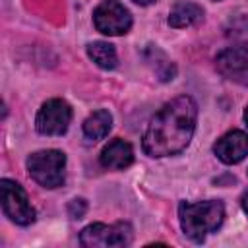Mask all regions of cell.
<instances>
[{
    "instance_id": "cell-11",
    "label": "cell",
    "mask_w": 248,
    "mask_h": 248,
    "mask_svg": "<svg viewBox=\"0 0 248 248\" xmlns=\"http://www.w3.org/2000/svg\"><path fill=\"white\" fill-rule=\"evenodd\" d=\"M203 17V10L192 2H176L169 12V25L182 29L198 23Z\"/></svg>"
},
{
    "instance_id": "cell-18",
    "label": "cell",
    "mask_w": 248,
    "mask_h": 248,
    "mask_svg": "<svg viewBox=\"0 0 248 248\" xmlns=\"http://www.w3.org/2000/svg\"><path fill=\"white\" fill-rule=\"evenodd\" d=\"M244 120H246V124H248V107H246V110H244Z\"/></svg>"
},
{
    "instance_id": "cell-12",
    "label": "cell",
    "mask_w": 248,
    "mask_h": 248,
    "mask_svg": "<svg viewBox=\"0 0 248 248\" xmlns=\"http://www.w3.org/2000/svg\"><path fill=\"white\" fill-rule=\"evenodd\" d=\"M110 128H112V116L105 108L95 110L83 122V134L89 140H103L110 132Z\"/></svg>"
},
{
    "instance_id": "cell-17",
    "label": "cell",
    "mask_w": 248,
    "mask_h": 248,
    "mask_svg": "<svg viewBox=\"0 0 248 248\" xmlns=\"http://www.w3.org/2000/svg\"><path fill=\"white\" fill-rule=\"evenodd\" d=\"M136 4H140V6H149V4H153V2H157V0H134Z\"/></svg>"
},
{
    "instance_id": "cell-6",
    "label": "cell",
    "mask_w": 248,
    "mask_h": 248,
    "mask_svg": "<svg viewBox=\"0 0 248 248\" xmlns=\"http://www.w3.org/2000/svg\"><path fill=\"white\" fill-rule=\"evenodd\" d=\"M93 23L103 35H124L132 27L130 12L118 0H103L93 12Z\"/></svg>"
},
{
    "instance_id": "cell-19",
    "label": "cell",
    "mask_w": 248,
    "mask_h": 248,
    "mask_svg": "<svg viewBox=\"0 0 248 248\" xmlns=\"http://www.w3.org/2000/svg\"><path fill=\"white\" fill-rule=\"evenodd\" d=\"M215 2H217V0H215Z\"/></svg>"
},
{
    "instance_id": "cell-5",
    "label": "cell",
    "mask_w": 248,
    "mask_h": 248,
    "mask_svg": "<svg viewBox=\"0 0 248 248\" xmlns=\"http://www.w3.org/2000/svg\"><path fill=\"white\" fill-rule=\"evenodd\" d=\"M0 198H2V209L6 213V217L10 221H14L16 225H31L35 221V209L25 194V190L10 180V178H2L0 180Z\"/></svg>"
},
{
    "instance_id": "cell-1",
    "label": "cell",
    "mask_w": 248,
    "mask_h": 248,
    "mask_svg": "<svg viewBox=\"0 0 248 248\" xmlns=\"http://www.w3.org/2000/svg\"><path fill=\"white\" fill-rule=\"evenodd\" d=\"M198 118V105L190 95H180L159 108L143 134V151L149 157L176 155L188 147Z\"/></svg>"
},
{
    "instance_id": "cell-14",
    "label": "cell",
    "mask_w": 248,
    "mask_h": 248,
    "mask_svg": "<svg viewBox=\"0 0 248 248\" xmlns=\"http://www.w3.org/2000/svg\"><path fill=\"white\" fill-rule=\"evenodd\" d=\"M145 60L153 66V72L159 76L161 81H169V79L174 78V74H176L174 64H172L157 46H149V48L145 50Z\"/></svg>"
},
{
    "instance_id": "cell-4",
    "label": "cell",
    "mask_w": 248,
    "mask_h": 248,
    "mask_svg": "<svg viewBox=\"0 0 248 248\" xmlns=\"http://www.w3.org/2000/svg\"><path fill=\"white\" fill-rule=\"evenodd\" d=\"M134 231L130 223H114V225H105V223H91L79 232V244L85 248H118V246H128L132 242Z\"/></svg>"
},
{
    "instance_id": "cell-3",
    "label": "cell",
    "mask_w": 248,
    "mask_h": 248,
    "mask_svg": "<svg viewBox=\"0 0 248 248\" xmlns=\"http://www.w3.org/2000/svg\"><path fill=\"white\" fill-rule=\"evenodd\" d=\"M66 155L58 149L35 151L27 157L29 176L45 188H58L64 184Z\"/></svg>"
},
{
    "instance_id": "cell-7",
    "label": "cell",
    "mask_w": 248,
    "mask_h": 248,
    "mask_svg": "<svg viewBox=\"0 0 248 248\" xmlns=\"http://www.w3.org/2000/svg\"><path fill=\"white\" fill-rule=\"evenodd\" d=\"M72 120V108L62 99H50L46 101L35 118L37 132L43 136H62Z\"/></svg>"
},
{
    "instance_id": "cell-9",
    "label": "cell",
    "mask_w": 248,
    "mask_h": 248,
    "mask_svg": "<svg viewBox=\"0 0 248 248\" xmlns=\"http://www.w3.org/2000/svg\"><path fill=\"white\" fill-rule=\"evenodd\" d=\"M213 151L217 159L223 161L225 165L240 163L248 155V134L240 130L227 132L223 138L217 140V143L213 145Z\"/></svg>"
},
{
    "instance_id": "cell-15",
    "label": "cell",
    "mask_w": 248,
    "mask_h": 248,
    "mask_svg": "<svg viewBox=\"0 0 248 248\" xmlns=\"http://www.w3.org/2000/svg\"><path fill=\"white\" fill-rule=\"evenodd\" d=\"M85 211H87V202L83 198H76L68 203V213L72 219H81L85 215Z\"/></svg>"
},
{
    "instance_id": "cell-10",
    "label": "cell",
    "mask_w": 248,
    "mask_h": 248,
    "mask_svg": "<svg viewBox=\"0 0 248 248\" xmlns=\"http://www.w3.org/2000/svg\"><path fill=\"white\" fill-rule=\"evenodd\" d=\"M134 163V149L124 140H112L103 151H101V165L105 169H126Z\"/></svg>"
},
{
    "instance_id": "cell-16",
    "label": "cell",
    "mask_w": 248,
    "mask_h": 248,
    "mask_svg": "<svg viewBox=\"0 0 248 248\" xmlns=\"http://www.w3.org/2000/svg\"><path fill=\"white\" fill-rule=\"evenodd\" d=\"M240 205H242V211L248 215V192L242 194V198H240Z\"/></svg>"
},
{
    "instance_id": "cell-2",
    "label": "cell",
    "mask_w": 248,
    "mask_h": 248,
    "mask_svg": "<svg viewBox=\"0 0 248 248\" xmlns=\"http://www.w3.org/2000/svg\"><path fill=\"white\" fill-rule=\"evenodd\" d=\"M180 227L194 242H203L207 234L215 232L225 219V205L219 200L207 202H182L178 205Z\"/></svg>"
},
{
    "instance_id": "cell-13",
    "label": "cell",
    "mask_w": 248,
    "mask_h": 248,
    "mask_svg": "<svg viewBox=\"0 0 248 248\" xmlns=\"http://www.w3.org/2000/svg\"><path fill=\"white\" fill-rule=\"evenodd\" d=\"M87 54H89V58H91L99 68H103V70H112V68H116V64H118L114 46L108 45V43H103V41L89 43V45H87Z\"/></svg>"
},
{
    "instance_id": "cell-8",
    "label": "cell",
    "mask_w": 248,
    "mask_h": 248,
    "mask_svg": "<svg viewBox=\"0 0 248 248\" xmlns=\"http://www.w3.org/2000/svg\"><path fill=\"white\" fill-rule=\"evenodd\" d=\"M215 62L219 72L225 78L234 79L238 83H248V50L246 48L242 46L225 48L223 52H219Z\"/></svg>"
}]
</instances>
